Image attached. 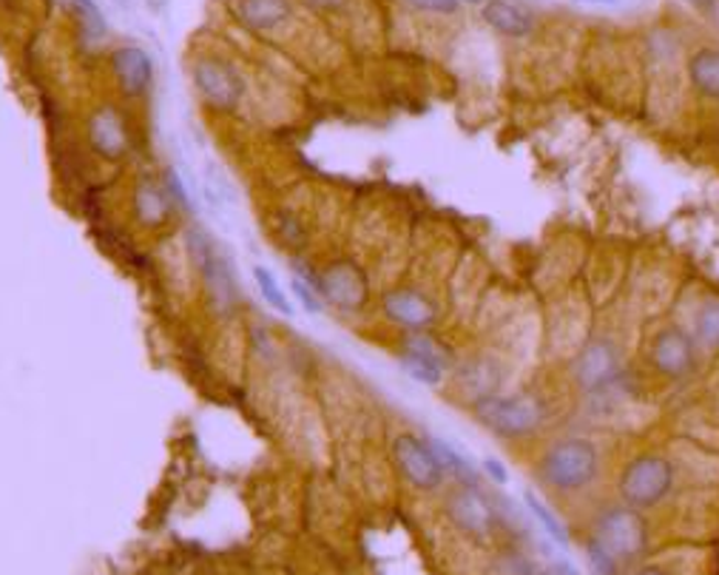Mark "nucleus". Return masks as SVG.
<instances>
[{"instance_id":"obj_26","label":"nucleus","mask_w":719,"mask_h":575,"mask_svg":"<svg viewBox=\"0 0 719 575\" xmlns=\"http://www.w3.org/2000/svg\"><path fill=\"white\" fill-rule=\"evenodd\" d=\"M410 7L418 9V12H435V14H449L461 7L458 0H407Z\"/></svg>"},{"instance_id":"obj_6","label":"nucleus","mask_w":719,"mask_h":575,"mask_svg":"<svg viewBox=\"0 0 719 575\" xmlns=\"http://www.w3.org/2000/svg\"><path fill=\"white\" fill-rule=\"evenodd\" d=\"M620 373V354L609 339H595L571 362V377L584 391H600Z\"/></svg>"},{"instance_id":"obj_28","label":"nucleus","mask_w":719,"mask_h":575,"mask_svg":"<svg viewBox=\"0 0 719 575\" xmlns=\"http://www.w3.org/2000/svg\"><path fill=\"white\" fill-rule=\"evenodd\" d=\"M537 575H580V573H577V569L571 567V564L560 562V564H555V567H552V569H546V573H537Z\"/></svg>"},{"instance_id":"obj_22","label":"nucleus","mask_w":719,"mask_h":575,"mask_svg":"<svg viewBox=\"0 0 719 575\" xmlns=\"http://www.w3.org/2000/svg\"><path fill=\"white\" fill-rule=\"evenodd\" d=\"M61 3L75 12L77 21H80L83 29H86V35L91 37L106 35V21H102L100 9H97L91 0H61Z\"/></svg>"},{"instance_id":"obj_1","label":"nucleus","mask_w":719,"mask_h":575,"mask_svg":"<svg viewBox=\"0 0 719 575\" xmlns=\"http://www.w3.org/2000/svg\"><path fill=\"white\" fill-rule=\"evenodd\" d=\"M600 470V456L586 438H564L546 451L541 459V479L560 493H577L595 481Z\"/></svg>"},{"instance_id":"obj_18","label":"nucleus","mask_w":719,"mask_h":575,"mask_svg":"<svg viewBox=\"0 0 719 575\" xmlns=\"http://www.w3.org/2000/svg\"><path fill=\"white\" fill-rule=\"evenodd\" d=\"M523 499H526V507H530V510H532V516H535V519H537V524H541V528H543V533L549 535V539L555 541L557 547H569V533H566V528H564V524H560V519H557V516L552 513L549 507L543 505V501L537 499V496L532 493V490H526V496H523Z\"/></svg>"},{"instance_id":"obj_25","label":"nucleus","mask_w":719,"mask_h":575,"mask_svg":"<svg viewBox=\"0 0 719 575\" xmlns=\"http://www.w3.org/2000/svg\"><path fill=\"white\" fill-rule=\"evenodd\" d=\"M140 214H145L149 219H160L165 214V199L163 194L151 188V185H143V192H140Z\"/></svg>"},{"instance_id":"obj_15","label":"nucleus","mask_w":719,"mask_h":575,"mask_svg":"<svg viewBox=\"0 0 719 575\" xmlns=\"http://www.w3.org/2000/svg\"><path fill=\"white\" fill-rule=\"evenodd\" d=\"M384 308H388V314L393 316L395 323L407 325V328H427L435 319L433 302L424 300L415 291H395V294L388 296Z\"/></svg>"},{"instance_id":"obj_10","label":"nucleus","mask_w":719,"mask_h":575,"mask_svg":"<svg viewBox=\"0 0 719 575\" xmlns=\"http://www.w3.org/2000/svg\"><path fill=\"white\" fill-rule=\"evenodd\" d=\"M237 18L248 32L257 35H271L285 29L293 18L291 0H237Z\"/></svg>"},{"instance_id":"obj_12","label":"nucleus","mask_w":719,"mask_h":575,"mask_svg":"<svg viewBox=\"0 0 719 575\" xmlns=\"http://www.w3.org/2000/svg\"><path fill=\"white\" fill-rule=\"evenodd\" d=\"M483 23L503 37H526L535 29V14L526 12L512 0H487L481 9Z\"/></svg>"},{"instance_id":"obj_20","label":"nucleus","mask_w":719,"mask_h":575,"mask_svg":"<svg viewBox=\"0 0 719 575\" xmlns=\"http://www.w3.org/2000/svg\"><path fill=\"white\" fill-rule=\"evenodd\" d=\"M584 558L591 575H620V562L603 547V544H600L598 539H595V535L586 539Z\"/></svg>"},{"instance_id":"obj_23","label":"nucleus","mask_w":719,"mask_h":575,"mask_svg":"<svg viewBox=\"0 0 719 575\" xmlns=\"http://www.w3.org/2000/svg\"><path fill=\"white\" fill-rule=\"evenodd\" d=\"M253 276H257V285H259V291H262V296H265V300L271 302L273 308L282 311V314H285V316H291L293 314L291 300H287L285 291H282V288L276 285V280H273V276H271V271H265V268H257V271H253Z\"/></svg>"},{"instance_id":"obj_3","label":"nucleus","mask_w":719,"mask_h":575,"mask_svg":"<svg viewBox=\"0 0 719 575\" xmlns=\"http://www.w3.org/2000/svg\"><path fill=\"white\" fill-rule=\"evenodd\" d=\"M546 416L543 402L537 397H489L478 404V419L492 433L503 438H521L537 431Z\"/></svg>"},{"instance_id":"obj_5","label":"nucleus","mask_w":719,"mask_h":575,"mask_svg":"<svg viewBox=\"0 0 719 575\" xmlns=\"http://www.w3.org/2000/svg\"><path fill=\"white\" fill-rule=\"evenodd\" d=\"M194 83L197 91L217 109H231L242 95V77L228 61L219 57H199L194 63Z\"/></svg>"},{"instance_id":"obj_7","label":"nucleus","mask_w":719,"mask_h":575,"mask_svg":"<svg viewBox=\"0 0 719 575\" xmlns=\"http://www.w3.org/2000/svg\"><path fill=\"white\" fill-rule=\"evenodd\" d=\"M649 359L663 377L683 379L697 365V348H694V339L683 328H663L652 339Z\"/></svg>"},{"instance_id":"obj_2","label":"nucleus","mask_w":719,"mask_h":575,"mask_svg":"<svg viewBox=\"0 0 719 575\" xmlns=\"http://www.w3.org/2000/svg\"><path fill=\"white\" fill-rule=\"evenodd\" d=\"M595 539L609 550L620 564L638 562L643 558L645 547H649V524L640 516L638 507H609L598 516L595 524Z\"/></svg>"},{"instance_id":"obj_17","label":"nucleus","mask_w":719,"mask_h":575,"mask_svg":"<svg viewBox=\"0 0 719 575\" xmlns=\"http://www.w3.org/2000/svg\"><path fill=\"white\" fill-rule=\"evenodd\" d=\"M91 143H95V149L100 151V154H106V158H117V154H122L126 151V129H122L120 117L115 115V111H100V115H95V120H91Z\"/></svg>"},{"instance_id":"obj_14","label":"nucleus","mask_w":719,"mask_h":575,"mask_svg":"<svg viewBox=\"0 0 719 575\" xmlns=\"http://www.w3.org/2000/svg\"><path fill=\"white\" fill-rule=\"evenodd\" d=\"M319 285L322 291L336 302V305H341V308H359L367 296L364 276H361L353 265L330 268V271L319 280Z\"/></svg>"},{"instance_id":"obj_27","label":"nucleus","mask_w":719,"mask_h":575,"mask_svg":"<svg viewBox=\"0 0 719 575\" xmlns=\"http://www.w3.org/2000/svg\"><path fill=\"white\" fill-rule=\"evenodd\" d=\"M483 470H487L489 479L498 481V485H506V479H510V476H506V470H503V465L498 459H487V462H483Z\"/></svg>"},{"instance_id":"obj_9","label":"nucleus","mask_w":719,"mask_h":575,"mask_svg":"<svg viewBox=\"0 0 719 575\" xmlns=\"http://www.w3.org/2000/svg\"><path fill=\"white\" fill-rule=\"evenodd\" d=\"M447 510L449 519H453L464 533L478 535V539L489 535L492 528H495V513H492V507H489V501L483 499L476 485L458 487V490L449 496Z\"/></svg>"},{"instance_id":"obj_4","label":"nucleus","mask_w":719,"mask_h":575,"mask_svg":"<svg viewBox=\"0 0 719 575\" xmlns=\"http://www.w3.org/2000/svg\"><path fill=\"white\" fill-rule=\"evenodd\" d=\"M674 485V470L668 465V459L663 456H640V459L631 462L629 467L620 476V496L629 507H638V510H645V507H654L672 493Z\"/></svg>"},{"instance_id":"obj_31","label":"nucleus","mask_w":719,"mask_h":575,"mask_svg":"<svg viewBox=\"0 0 719 575\" xmlns=\"http://www.w3.org/2000/svg\"><path fill=\"white\" fill-rule=\"evenodd\" d=\"M458 3H481V0H458Z\"/></svg>"},{"instance_id":"obj_24","label":"nucleus","mask_w":719,"mask_h":575,"mask_svg":"<svg viewBox=\"0 0 719 575\" xmlns=\"http://www.w3.org/2000/svg\"><path fill=\"white\" fill-rule=\"evenodd\" d=\"M291 288H293V294L299 296L302 305H305V311H311V314H319L322 302H319V296H316V291H319V288L313 285V282H307L302 274L293 276Z\"/></svg>"},{"instance_id":"obj_11","label":"nucleus","mask_w":719,"mask_h":575,"mask_svg":"<svg viewBox=\"0 0 719 575\" xmlns=\"http://www.w3.org/2000/svg\"><path fill=\"white\" fill-rule=\"evenodd\" d=\"M111 69H115L117 83L122 86V91L131 97H140L149 91L151 77H154V66L151 57L145 55L140 46H120L111 55Z\"/></svg>"},{"instance_id":"obj_30","label":"nucleus","mask_w":719,"mask_h":575,"mask_svg":"<svg viewBox=\"0 0 719 575\" xmlns=\"http://www.w3.org/2000/svg\"><path fill=\"white\" fill-rule=\"evenodd\" d=\"M638 575H672V573H665V569L660 567H643Z\"/></svg>"},{"instance_id":"obj_16","label":"nucleus","mask_w":719,"mask_h":575,"mask_svg":"<svg viewBox=\"0 0 719 575\" xmlns=\"http://www.w3.org/2000/svg\"><path fill=\"white\" fill-rule=\"evenodd\" d=\"M688 80L702 97L719 100V48H699L688 57Z\"/></svg>"},{"instance_id":"obj_29","label":"nucleus","mask_w":719,"mask_h":575,"mask_svg":"<svg viewBox=\"0 0 719 575\" xmlns=\"http://www.w3.org/2000/svg\"><path fill=\"white\" fill-rule=\"evenodd\" d=\"M571 3H580V7H618L620 0H571Z\"/></svg>"},{"instance_id":"obj_13","label":"nucleus","mask_w":719,"mask_h":575,"mask_svg":"<svg viewBox=\"0 0 719 575\" xmlns=\"http://www.w3.org/2000/svg\"><path fill=\"white\" fill-rule=\"evenodd\" d=\"M404 365H407L410 377L418 379L424 384H438L444 377V365H447V357L444 350L429 339V336H415L413 343L407 345V354H404Z\"/></svg>"},{"instance_id":"obj_21","label":"nucleus","mask_w":719,"mask_h":575,"mask_svg":"<svg viewBox=\"0 0 719 575\" xmlns=\"http://www.w3.org/2000/svg\"><path fill=\"white\" fill-rule=\"evenodd\" d=\"M694 325H697L699 343L708 348H719V300H708L706 305H699Z\"/></svg>"},{"instance_id":"obj_8","label":"nucleus","mask_w":719,"mask_h":575,"mask_svg":"<svg viewBox=\"0 0 719 575\" xmlns=\"http://www.w3.org/2000/svg\"><path fill=\"white\" fill-rule=\"evenodd\" d=\"M393 456L399 462L401 473L407 476V481H413L421 490H433V487L442 485L444 467L438 465L435 453L429 451L424 438L399 436L393 445Z\"/></svg>"},{"instance_id":"obj_19","label":"nucleus","mask_w":719,"mask_h":575,"mask_svg":"<svg viewBox=\"0 0 719 575\" xmlns=\"http://www.w3.org/2000/svg\"><path fill=\"white\" fill-rule=\"evenodd\" d=\"M427 445H429V451L435 453V459H438V465H442L444 470L455 473L458 479H464L472 485V479H476V470H472V465L464 459L461 453L455 451V447H449L447 442H442V438H427Z\"/></svg>"}]
</instances>
